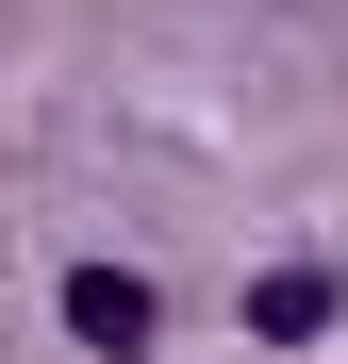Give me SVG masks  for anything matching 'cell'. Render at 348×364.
<instances>
[{"label":"cell","mask_w":348,"mask_h":364,"mask_svg":"<svg viewBox=\"0 0 348 364\" xmlns=\"http://www.w3.org/2000/svg\"><path fill=\"white\" fill-rule=\"evenodd\" d=\"M67 331H83L100 364H149L166 315H149V282H133V265H67Z\"/></svg>","instance_id":"1"},{"label":"cell","mask_w":348,"mask_h":364,"mask_svg":"<svg viewBox=\"0 0 348 364\" xmlns=\"http://www.w3.org/2000/svg\"><path fill=\"white\" fill-rule=\"evenodd\" d=\"M249 331H265V348H315V331H332V282H315V265H265V282H249Z\"/></svg>","instance_id":"2"}]
</instances>
